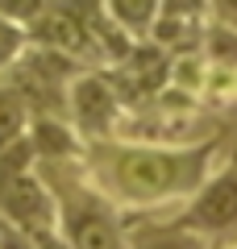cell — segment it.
Segmentation results:
<instances>
[{
    "label": "cell",
    "mask_w": 237,
    "mask_h": 249,
    "mask_svg": "<svg viewBox=\"0 0 237 249\" xmlns=\"http://www.w3.org/2000/svg\"><path fill=\"white\" fill-rule=\"evenodd\" d=\"M0 216H9L17 229L29 237L46 229H59V199H54L50 183L34 170H21L13 178H0Z\"/></svg>",
    "instance_id": "52a82bcc"
},
{
    "label": "cell",
    "mask_w": 237,
    "mask_h": 249,
    "mask_svg": "<svg viewBox=\"0 0 237 249\" xmlns=\"http://www.w3.org/2000/svg\"><path fill=\"white\" fill-rule=\"evenodd\" d=\"M104 75L113 79L117 96H121L125 108H141L158 96V91L167 88L171 79V50L167 46H158L154 37H141V42L129 46L121 62L104 67Z\"/></svg>",
    "instance_id": "8992f818"
},
{
    "label": "cell",
    "mask_w": 237,
    "mask_h": 249,
    "mask_svg": "<svg viewBox=\"0 0 237 249\" xmlns=\"http://www.w3.org/2000/svg\"><path fill=\"white\" fill-rule=\"evenodd\" d=\"M29 116H34V112H29L25 96H21V91L0 75V145L17 142V137L29 129Z\"/></svg>",
    "instance_id": "7c38bea8"
},
{
    "label": "cell",
    "mask_w": 237,
    "mask_h": 249,
    "mask_svg": "<svg viewBox=\"0 0 237 249\" xmlns=\"http://www.w3.org/2000/svg\"><path fill=\"white\" fill-rule=\"evenodd\" d=\"M208 4H212V21L237 29V0H208Z\"/></svg>",
    "instance_id": "ac0fdd59"
},
{
    "label": "cell",
    "mask_w": 237,
    "mask_h": 249,
    "mask_svg": "<svg viewBox=\"0 0 237 249\" xmlns=\"http://www.w3.org/2000/svg\"><path fill=\"white\" fill-rule=\"evenodd\" d=\"M208 25H212V4L208 0H158V17H154L150 37L158 46H167L171 54L200 50Z\"/></svg>",
    "instance_id": "ba28073f"
},
{
    "label": "cell",
    "mask_w": 237,
    "mask_h": 249,
    "mask_svg": "<svg viewBox=\"0 0 237 249\" xmlns=\"http://www.w3.org/2000/svg\"><path fill=\"white\" fill-rule=\"evenodd\" d=\"M29 142H34L38 162H59V158H83V137L75 133V124L67 116L54 112H34L29 116Z\"/></svg>",
    "instance_id": "9c48e42d"
},
{
    "label": "cell",
    "mask_w": 237,
    "mask_h": 249,
    "mask_svg": "<svg viewBox=\"0 0 237 249\" xmlns=\"http://www.w3.org/2000/svg\"><path fill=\"white\" fill-rule=\"evenodd\" d=\"M200 50H204V58H208L212 67H237V29L212 21L208 34H204V42H200Z\"/></svg>",
    "instance_id": "4fadbf2b"
},
{
    "label": "cell",
    "mask_w": 237,
    "mask_h": 249,
    "mask_svg": "<svg viewBox=\"0 0 237 249\" xmlns=\"http://www.w3.org/2000/svg\"><path fill=\"white\" fill-rule=\"evenodd\" d=\"M171 229L196 232L212 249H225L237 241V170L220 162L187 199H179L175 212H150Z\"/></svg>",
    "instance_id": "3957f363"
},
{
    "label": "cell",
    "mask_w": 237,
    "mask_h": 249,
    "mask_svg": "<svg viewBox=\"0 0 237 249\" xmlns=\"http://www.w3.org/2000/svg\"><path fill=\"white\" fill-rule=\"evenodd\" d=\"M125 116V104L117 96L113 79L104 75V67H83L67 88V121L75 124V133L83 142H100L113 137L117 124Z\"/></svg>",
    "instance_id": "5b68a950"
},
{
    "label": "cell",
    "mask_w": 237,
    "mask_h": 249,
    "mask_svg": "<svg viewBox=\"0 0 237 249\" xmlns=\"http://www.w3.org/2000/svg\"><path fill=\"white\" fill-rule=\"evenodd\" d=\"M29 46V34H25V25H17V21H9V17H0V71L4 67H13V62L21 58V50Z\"/></svg>",
    "instance_id": "9a60e30c"
},
{
    "label": "cell",
    "mask_w": 237,
    "mask_h": 249,
    "mask_svg": "<svg viewBox=\"0 0 237 249\" xmlns=\"http://www.w3.org/2000/svg\"><path fill=\"white\" fill-rule=\"evenodd\" d=\"M104 9L133 42H141V37H150V29H154L158 0H104Z\"/></svg>",
    "instance_id": "8fae6325"
},
{
    "label": "cell",
    "mask_w": 237,
    "mask_h": 249,
    "mask_svg": "<svg viewBox=\"0 0 237 249\" xmlns=\"http://www.w3.org/2000/svg\"><path fill=\"white\" fill-rule=\"evenodd\" d=\"M59 199V232L71 249H129V212L113 204L88 178L79 158L38 162Z\"/></svg>",
    "instance_id": "7a4b0ae2"
},
{
    "label": "cell",
    "mask_w": 237,
    "mask_h": 249,
    "mask_svg": "<svg viewBox=\"0 0 237 249\" xmlns=\"http://www.w3.org/2000/svg\"><path fill=\"white\" fill-rule=\"evenodd\" d=\"M42 9H46V0H0V17L17 21V25H29Z\"/></svg>",
    "instance_id": "2e32d148"
},
{
    "label": "cell",
    "mask_w": 237,
    "mask_h": 249,
    "mask_svg": "<svg viewBox=\"0 0 237 249\" xmlns=\"http://www.w3.org/2000/svg\"><path fill=\"white\" fill-rule=\"evenodd\" d=\"M34 166H38V154H34L29 133H21L17 142H9V145H0V178H13V175L34 170Z\"/></svg>",
    "instance_id": "5bb4252c"
},
{
    "label": "cell",
    "mask_w": 237,
    "mask_h": 249,
    "mask_svg": "<svg viewBox=\"0 0 237 249\" xmlns=\"http://www.w3.org/2000/svg\"><path fill=\"white\" fill-rule=\"evenodd\" d=\"M83 71V62H75L71 54L59 50H46V46L29 42L21 50V58L13 67H4V79L25 96L29 112H54V116H67V88L71 79Z\"/></svg>",
    "instance_id": "277c9868"
},
{
    "label": "cell",
    "mask_w": 237,
    "mask_h": 249,
    "mask_svg": "<svg viewBox=\"0 0 237 249\" xmlns=\"http://www.w3.org/2000/svg\"><path fill=\"white\" fill-rule=\"evenodd\" d=\"M129 249H212L196 232L171 229L158 216H129Z\"/></svg>",
    "instance_id": "30bf717a"
},
{
    "label": "cell",
    "mask_w": 237,
    "mask_h": 249,
    "mask_svg": "<svg viewBox=\"0 0 237 249\" xmlns=\"http://www.w3.org/2000/svg\"><path fill=\"white\" fill-rule=\"evenodd\" d=\"M0 249H34V237L25 229H17L9 216H0Z\"/></svg>",
    "instance_id": "e0dca14e"
},
{
    "label": "cell",
    "mask_w": 237,
    "mask_h": 249,
    "mask_svg": "<svg viewBox=\"0 0 237 249\" xmlns=\"http://www.w3.org/2000/svg\"><path fill=\"white\" fill-rule=\"evenodd\" d=\"M229 145V129L196 142H125L100 137L83 142V170L88 178L129 216H150L158 208H175L187 199L212 170L220 166Z\"/></svg>",
    "instance_id": "6da1fadb"
},
{
    "label": "cell",
    "mask_w": 237,
    "mask_h": 249,
    "mask_svg": "<svg viewBox=\"0 0 237 249\" xmlns=\"http://www.w3.org/2000/svg\"><path fill=\"white\" fill-rule=\"evenodd\" d=\"M225 249H237V241H233V245H225Z\"/></svg>",
    "instance_id": "d6986e66"
}]
</instances>
